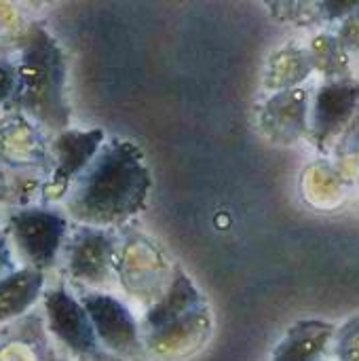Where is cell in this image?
Returning <instances> with one entry per match:
<instances>
[{"mask_svg": "<svg viewBox=\"0 0 359 361\" xmlns=\"http://www.w3.org/2000/svg\"><path fill=\"white\" fill-rule=\"evenodd\" d=\"M106 140L108 133L99 127L78 129L70 125L57 133H51L53 169L44 182L42 195L53 201H63L70 186L91 165Z\"/></svg>", "mask_w": 359, "mask_h": 361, "instance_id": "obj_7", "label": "cell"}, {"mask_svg": "<svg viewBox=\"0 0 359 361\" xmlns=\"http://www.w3.org/2000/svg\"><path fill=\"white\" fill-rule=\"evenodd\" d=\"M25 6L17 0H0V51L15 49L32 19L25 17Z\"/></svg>", "mask_w": 359, "mask_h": 361, "instance_id": "obj_16", "label": "cell"}, {"mask_svg": "<svg viewBox=\"0 0 359 361\" xmlns=\"http://www.w3.org/2000/svg\"><path fill=\"white\" fill-rule=\"evenodd\" d=\"M17 55L15 51H0V112L8 110L17 93Z\"/></svg>", "mask_w": 359, "mask_h": 361, "instance_id": "obj_19", "label": "cell"}, {"mask_svg": "<svg viewBox=\"0 0 359 361\" xmlns=\"http://www.w3.org/2000/svg\"><path fill=\"white\" fill-rule=\"evenodd\" d=\"M70 216L49 205H25L13 212L6 220V235L19 256L34 269H49L66 239Z\"/></svg>", "mask_w": 359, "mask_h": 361, "instance_id": "obj_4", "label": "cell"}, {"mask_svg": "<svg viewBox=\"0 0 359 361\" xmlns=\"http://www.w3.org/2000/svg\"><path fill=\"white\" fill-rule=\"evenodd\" d=\"M44 279L42 271L34 267H23L8 271L0 277V322L15 319L23 315L42 292Z\"/></svg>", "mask_w": 359, "mask_h": 361, "instance_id": "obj_14", "label": "cell"}, {"mask_svg": "<svg viewBox=\"0 0 359 361\" xmlns=\"http://www.w3.org/2000/svg\"><path fill=\"white\" fill-rule=\"evenodd\" d=\"M311 99L313 95L305 85L269 93L258 108L260 133L279 146H292L309 137Z\"/></svg>", "mask_w": 359, "mask_h": 361, "instance_id": "obj_8", "label": "cell"}, {"mask_svg": "<svg viewBox=\"0 0 359 361\" xmlns=\"http://www.w3.org/2000/svg\"><path fill=\"white\" fill-rule=\"evenodd\" d=\"M8 195V178H6V171L0 167V199H4Z\"/></svg>", "mask_w": 359, "mask_h": 361, "instance_id": "obj_24", "label": "cell"}, {"mask_svg": "<svg viewBox=\"0 0 359 361\" xmlns=\"http://www.w3.org/2000/svg\"><path fill=\"white\" fill-rule=\"evenodd\" d=\"M150 190L152 176L144 150L133 140L108 137L61 203L70 220L112 228L135 218Z\"/></svg>", "mask_w": 359, "mask_h": 361, "instance_id": "obj_1", "label": "cell"}, {"mask_svg": "<svg viewBox=\"0 0 359 361\" xmlns=\"http://www.w3.org/2000/svg\"><path fill=\"white\" fill-rule=\"evenodd\" d=\"M359 114V78H326L313 93L309 114V140L315 148L326 150Z\"/></svg>", "mask_w": 359, "mask_h": 361, "instance_id": "obj_6", "label": "cell"}, {"mask_svg": "<svg viewBox=\"0 0 359 361\" xmlns=\"http://www.w3.org/2000/svg\"><path fill=\"white\" fill-rule=\"evenodd\" d=\"M334 32L341 38V42L345 44V49L353 57H359V13L347 17L345 21H341Z\"/></svg>", "mask_w": 359, "mask_h": 361, "instance_id": "obj_21", "label": "cell"}, {"mask_svg": "<svg viewBox=\"0 0 359 361\" xmlns=\"http://www.w3.org/2000/svg\"><path fill=\"white\" fill-rule=\"evenodd\" d=\"M336 326L324 319H300L292 324L275 345L271 361H322L328 353Z\"/></svg>", "mask_w": 359, "mask_h": 361, "instance_id": "obj_12", "label": "cell"}, {"mask_svg": "<svg viewBox=\"0 0 359 361\" xmlns=\"http://www.w3.org/2000/svg\"><path fill=\"white\" fill-rule=\"evenodd\" d=\"M116 258V241L110 228L102 226H87L72 235L68 243V271L74 279L83 283H104L108 281Z\"/></svg>", "mask_w": 359, "mask_h": 361, "instance_id": "obj_11", "label": "cell"}, {"mask_svg": "<svg viewBox=\"0 0 359 361\" xmlns=\"http://www.w3.org/2000/svg\"><path fill=\"white\" fill-rule=\"evenodd\" d=\"M209 330L212 319L205 296L182 269H176L167 292L144 315V345L165 357L180 355L199 349Z\"/></svg>", "mask_w": 359, "mask_h": 361, "instance_id": "obj_3", "label": "cell"}, {"mask_svg": "<svg viewBox=\"0 0 359 361\" xmlns=\"http://www.w3.org/2000/svg\"><path fill=\"white\" fill-rule=\"evenodd\" d=\"M0 167L11 173H38L53 169L51 133L17 110L0 112Z\"/></svg>", "mask_w": 359, "mask_h": 361, "instance_id": "obj_5", "label": "cell"}, {"mask_svg": "<svg viewBox=\"0 0 359 361\" xmlns=\"http://www.w3.org/2000/svg\"><path fill=\"white\" fill-rule=\"evenodd\" d=\"M359 13V0H320L313 19L317 23H341L347 17Z\"/></svg>", "mask_w": 359, "mask_h": 361, "instance_id": "obj_20", "label": "cell"}, {"mask_svg": "<svg viewBox=\"0 0 359 361\" xmlns=\"http://www.w3.org/2000/svg\"><path fill=\"white\" fill-rule=\"evenodd\" d=\"M19 4H23L28 11H40L42 6H47L51 0H17Z\"/></svg>", "mask_w": 359, "mask_h": 361, "instance_id": "obj_23", "label": "cell"}, {"mask_svg": "<svg viewBox=\"0 0 359 361\" xmlns=\"http://www.w3.org/2000/svg\"><path fill=\"white\" fill-rule=\"evenodd\" d=\"M320 0H267L269 13L281 23H300L313 17Z\"/></svg>", "mask_w": 359, "mask_h": 361, "instance_id": "obj_18", "label": "cell"}, {"mask_svg": "<svg viewBox=\"0 0 359 361\" xmlns=\"http://www.w3.org/2000/svg\"><path fill=\"white\" fill-rule=\"evenodd\" d=\"M313 72L315 70L307 44L290 40L269 55L262 72V87L269 93L300 87L309 80Z\"/></svg>", "mask_w": 359, "mask_h": 361, "instance_id": "obj_13", "label": "cell"}, {"mask_svg": "<svg viewBox=\"0 0 359 361\" xmlns=\"http://www.w3.org/2000/svg\"><path fill=\"white\" fill-rule=\"evenodd\" d=\"M85 305L91 324L95 328L97 341L102 347L116 355H135L142 349V332L140 324L131 315V311L114 296L91 292L80 298Z\"/></svg>", "mask_w": 359, "mask_h": 361, "instance_id": "obj_9", "label": "cell"}, {"mask_svg": "<svg viewBox=\"0 0 359 361\" xmlns=\"http://www.w3.org/2000/svg\"><path fill=\"white\" fill-rule=\"evenodd\" d=\"M330 349L334 361H359V315L336 326Z\"/></svg>", "mask_w": 359, "mask_h": 361, "instance_id": "obj_17", "label": "cell"}, {"mask_svg": "<svg viewBox=\"0 0 359 361\" xmlns=\"http://www.w3.org/2000/svg\"><path fill=\"white\" fill-rule=\"evenodd\" d=\"M313 70L326 78H345L351 74V61L353 55L345 49L336 32H317L307 42Z\"/></svg>", "mask_w": 359, "mask_h": 361, "instance_id": "obj_15", "label": "cell"}, {"mask_svg": "<svg viewBox=\"0 0 359 361\" xmlns=\"http://www.w3.org/2000/svg\"><path fill=\"white\" fill-rule=\"evenodd\" d=\"M13 51L19 80L8 110L23 112L49 133L70 127V61L66 47L47 23L32 19Z\"/></svg>", "mask_w": 359, "mask_h": 361, "instance_id": "obj_2", "label": "cell"}, {"mask_svg": "<svg viewBox=\"0 0 359 361\" xmlns=\"http://www.w3.org/2000/svg\"><path fill=\"white\" fill-rule=\"evenodd\" d=\"M11 271V245L8 235L0 231V277Z\"/></svg>", "mask_w": 359, "mask_h": 361, "instance_id": "obj_22", "label": "cell"}, {"mask_svg": "<svg viewBox=\"0 0 359 361\" xmlns=\"http://www.w3.org/2000/svg\"><path fill=\"white\" fill-rule=\"evenodd\" d=\"M44 309L51 332L72 353L83 357H93L99 353V341L85 305L76 300L66 288L47 292Z\"/></svg>", "mask_w": 359, "mask_h": 361, "instance_id": "obj_10", "label": "cell"}, {"mask_svg": "<svg viewBox=\"0 0 359 361\" xmlns=\"http://www.w3.org/2000/svg\"><path fill=\"white\" fill-rule=\"evenodd\" d=\"M322 361H326V360H322Z\"/></svg>", "mask_w": 359, "mask_h": 361, "instance_id": "obj_25", "label": "cell"}]
</instances>
